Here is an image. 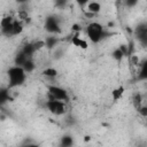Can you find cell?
<instances>
[{
	"label": "cell",
	"instance_id": "5bb4252c",
	"mask_svg": "<svg viewBox=\"0 0 147 147\" xmlns=\"http://www.w3.org/2000/svg\"><path fill=\"white\" fill-rule=\"evenodd\" d=\"M123 56H124V52H123L121 48H116V49L113 52V57H114L115 60H117V61H121Z\"/></svg>",
	"mask_w": 147,
	"mask_h": 147
},
{
	"label": "cell",
	"instance_id": "2e32d148",
	"mask_svg": "<svg viewBox=\"0 0 147 147\" xmlns=\"http://www.w3.org/2000/svg\"><path fill=\"white\" fill-rule=\"evenodd\" d=\"M137 109H138V113H139L144 118L147 116V107H146V106H140V107L137 108Z\"/></svg>",
	"mask_w": 147,
	"mask_h": 147
},
{
	"label": "cell",
	"instance_id": "4fadbf2b",
	"mask_svg": "<svg viewBox=\"0 0 147 147\" xmlns=\"http://www.w3.org/2000/svg\"><path fill=\"white\" fill-rule=\"evenodd\" d=\"M42 75L47 78H54L57 75V70L54 68H46L45 70H42Z\"/></svg>",
	"mask_w": 147,
	"mask_h": 147
},
{
	"label": "cell",
	"instance_id": "7c38bea8",
	"mask_svg": "<svg viewBox=\"0 0 147 147\" xmlns=\"http://www.w3.org/2000/svg\"><path fill=\"white\" fill-rule=\"evenodd\" d=\"M22 68H23V69H24V71L28 74V72H31V71H33V70H34L36 64H34V62L32 61V59H29V60H26V61H25V63L22 65Z\"/></svg>",
	"mask_w": 147,
	"mask_h": 147
},
{
	"label": "cell",
	"instance_id": "8992f818",
	"mask_svg": "<svg viewBox=\"0 0 147 147\" xmlns=\"http://www.w3.org/2000/svg\"><path fill=\"white\" fill-rule=\"evenodd\" d=\"M13 23L14 18L11 16H5L0 21V28L3 34L6 36H11V29H13Z\"/></svg>",
	"mask_w": 147,
	"mask_h": 147
},
{
	"label": "cell",
	"instance_id": "5b68a950",
	"mask_svg": "<svg viewBox=\"0 0 147 147\" xmlns=\"http://www.w3.org/2000/svg\"><path fill=\"white\" fill-rule=\"evenodd\" d=\"M45 29L49 33H59V32H61L60 23H59V21H57V18L55 16H49V17L46 18Z\"/></svg>",
	"mask_w": 147,
	"mask_h": 147
},
{
	"label": "cell",
	"instance_id": "e0dca14e",
	"mask_svg": "<svg viewBox=\"0 0 147 147\" xmlns=\"http://www.w3.org/2000/svg\"><path fill=\"white\" fill-rule=\"evenodd\" d=\"M20 147H40L39 145H36V144H31V142H28V144H24Z\"/></svg>",
	"mask_w": 147,
	"mask_h": 147
},
{
	"label": "cell",
	"instance_id": "6da1fadb",
	"mask_svg": "<svg viewBox=\"0 0 147 147\" xmlns=\"http://www.w3.org/2000/svg\"><path fill=\"white\" fill-rule=\"evenodd\" d=\"M7 76H8L9 87L21 86L24 84V82L26 79V72L24 71V69L22 67H18V65L10 67L7 71Z\"/></svg>",
	"mask_w": 147,
	"mask_h": 147
},
{
	"label": "cell",
	"instance_id": "7a4b0ae2",
	"mask_svg": "<svg viewBox=\"0 0 147 147\" xmlns=\"http://www.w3.org/2000/svg\"><path fill=\"white\" fill-rule=\"evenodd\" d=\"M86 36L93 44H98L106 37V31L100 23L91 22L86 26Z\"/></svg>",
	"mask_w": 147,
	"mask_h": 147
},
{
	"label": "cell",
	"instance_id": "30bf717a",
	"mask_svg": "<svg viewBox=\"0 0 147 147\" xmlns=\"http://www.w3.org/2000/svg\"><path fill=\"white\" fill-rule=\"evenodd\" d=\"M22 31H23V24L18 20H14L13 29H11V36H17V34L22 33Z\"/></svg>",
	"mask_w": 147,
	"mask_h": 147
},
{
	"label": "cell",
	"instance_id": "277c9868",
	"mask_svg": "<svg viewBox=\"0 0 147 147\" xmlns=\"http://www.w3.org/2000/svg\"><path fill=\"white\" fill-rule=\"evenodd\" d=\"M46 108L48 109V111L51 114H53L55 116H62L67 113L65 102L53 100V99H49V100L46 101Z\"/></svg>",
	"mask_w": 147,
	"mask_h": 147
},
{
	"label": "cell",
	"instance_id": "9c48e42d",
	"mask_svg": "<svg viewBox=\"0 0 147 147\" xmlns=\"http://www.w3.org/2000/svg\"><path fill=\"white\" fill-rule=\"evenodd\" d=\"M72 145H74V139L69 134L63 136L60 140V147H72Z\"/></svg>",
	"mask_w": 147,
	"mask_h": 147
},
{
	"label": "cell",
	"instance_id": "8fae6325",
	"mask_svg": "<svg viewBox=\"0 0 147 147\" xmlns=\"http://www.w3.org/2000/svg\"><path fill=\"white\" fill-rule=\"evenodd\" d=\"M72 44H74L75 46H78V47L83 48V49H86V48H87V42H86L84 39L79 38L78 36H75V37L72 38Z\"/></svg>",
	"mask_w": 147,
	"mask_h": 147
},
{
	"label": "cell",
	"instance_id": "9a60e30c",
	"mask_svg": "<svg viewBox=\"0 0 147 147\" xmlns=\"http://www.w3.org/2000/svg\"><path fill=\"white\" fill-rule=\"evenodd\" d=\"M45 45H46L48 48H53V47L56 45V39H55V37H47V38H46V41H45Z\"/></svg>",
	"mask_w": 147,
	"mask_h": 147
},
{
	"label": "cell",
	"instance_id": "3957f363",
	"mask_svg": "<svg viewBox=\"0 0 147 147\" xmlns=\"http://www.w3.org/2000/svg\"><path fill=\"white\" fill-rule=\"evenodd\" d=\"M47 91L49 94V99L53 100H57V101H62V102H68L69 101V94L68 92L56 85H48L47 86Z\"/></svg>",
	"mask_w": 147,
	"mask_h": 147
},
{
	"label": "cell",
	"instance_id": "52a82bcc",
	"mask_svg": "<svg viewBox=\"0 0 147 147\" xmlns=\"http://www.w3.org/2000/svg\"><path fill=\"white\" fill-rule=\"evenodd\" d=\"M86 10H87L90 14L95 15V14H98V13L101 10V5H100L99 2H96V1H90V2L87 3Z\"/></svg>",
	"mask_w": 147,
	"mask_h": 147
},
{
	"label": "cell",
	"instance_id": "ba28073f",
	"mask_svg": "<svg viewBox=\"0 0 147 147\" xmlns=\"http://www.w3.org/2000/svg\"><path fill=\"white\" fill-rule=\"evenodd\" d=\"M124 87L123 86H119V87H116V88H114L111 92H110V94H111V99H113V101L114 102H116V101H118L122 96H123V94H124Z\"/></svg>",
	"mask_w": 147,
	"mask_h": 147
}]
</instances>
